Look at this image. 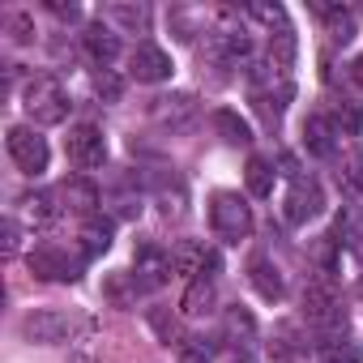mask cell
Returning a JSON list of instances; mask_svg holds the SVG:
<instances>
[{"mask_svg":"<svg viewBox=\"0 0 363 363\" xmlns=\"http://www.w3.org/2000/svg\"><path fill=\"white\" fill-rule=\"evenodd\" d=\"M48 9H52L56 18H69V22L77 18V5H65V0H48Z\"/></svg>","mask_w":363,"mask_h":363,"instance_id":"obj_34","label":"cell"},{"mask_svg":"<svg viewBox=\"0 0 363 363\" xmlns=\"http://www.w3.org/2000/svg\"><path fill=\"white\" fill-rule=\"evenodd\" d=\"M303 316H308L312 329H320L329 337H337V329L346 325V308H342V299L333 295V286L325 278H316V282L303 286Z\"/></svg>","mask_w":363,"mask_h":363,"instance_id":"obj_3","label":"cell"},{"mask_svg":"<svg viewBox=\"0 0 363 363\" xmlns=\"http://www.w3.org/2000/svg\"><path fill=\"white\" fill-rule=\"evenodd\" d=\"M22 107H26V116L35 120V124H60L65 116H69V94H65V86L56 82V77H30L26 82V94H22Z\"/></svg>","mask_w":363,"mask_h":363,"instance_id":"obj_1","label":"cell"},{"mask_svg":"<svg viewBox=\"0 0 363 363\" xmlns=\"http://www.w3.org/2000/svg\"><path fill=\"white\" fill-rule=\"evenodd\" d=\"M171 274H175V261H171L167 248H158V244H141V248L133 252V278H137L141 291H158Z\"/></svg>","mask_w":363,"mask_h":363,"instance_id":"obj_10","label":"cell"},{"mask_svg":"<svg viewBox=\"0 0 363 363\" xmlns=\"http://www.w3.org/2000/svg\"><path fill=\"white\" fill-rule=\"evenodd\" d=\"M244 179H248V193H252V197H274L278 171H274V162H269V158L252 154V158H248V167H244Z\"/></svg>","mask_w":363,"mask_h":363,"instance_id":"obj_20","label":"cell"},{"mask_svg":"<svg viewBox=\"0 0 363 363\" xmlns=\"http://www.w3.org/2000/svg\"><path fill=\"white\" fill-rule=\"evenodd\" d=\"M82 48H86V56L99 65V69H107L116 56H120V35H116V26L111 22H86V30H82Z\"/></svg>","mask_w":363,"mask_h":363,"instance_id":"obj_13","label":"cell"},{"mask_svg":"<svg viewBox=\"0 0 363 363\" xmlns=\"http://www.w3.org/2000/svg\"><path fill=\"white\" fill-rule=\"evenodd\" d=\"M363 350L350 337H325L320 342V363H359Z\"/></svg>","mask_w":363,"mask_h":363,"instance_id":"obj_27","label":"cell"},{"mask_svg":"<svg viewBox=\"0 0 363 363\" xmlns=\"http://www.w3.org/2000/svg\"><path fill=\"white\" fill-rule=\"evenodd\" d=\"M18 248H22V227L18 218H5V257H18Z\"/></svg>","mask_w":363,"mask_h":363,"instance_id":"obj_33","label":"cell"},{"mask_svg":"<svg viewBox=\"0 0 363 363\" xmlns=\"http://www.w3.org/2000/svg\"><path fill=\"white\" fill-rule=\"evenodd\" d=\"M325 210V193H320V179L316 175H295L291 179V189H286V197H282V218L286 223H312L316 214Z\"/></svg>","mask_w":363,"mask_h":363,"instance_id":"obj_5","label":"cell"},{"mask_svg":"<svg viewBox=\"0 0 363 363\" xmlns=\"http://www.w3.org/2000/svg\"><path fill=\"white\" fill-rule=\"evenodd\" d=\"M65 154H69V162H73L77 171H94V167H103V162H107V137H103V128H94V124H77V128H69V137H65Z\"/></svg>","mask_w":363,"mask_h":363,"instance_id":"obj_6","label":"cell"},{"mask_svg":"<svg viewBox=\"0 0 363 363\" xmlns=\"http://www.w3.org/2000/svg\"><path fill=\"white\" fill-rule=\"evenodd\" d=\"M171 261H175V274H189V278H214L223 269V257L206 240H179L171 248Z\"/></svg>","mask_w":363,"mask_h":363,"instance_id":"obj_7","label":"cell"},{"mask_svg":"<svg viewBox=\"0 0 363 363\" xmlns=\"http://www.w3.org/2000/svg\"><path fill=\"white\" fill-rule=\"evenodd\" d=\"M107 22L145 35V26H150V9H145V5H124V0H116V5H107Z\"/></svg>","mask_w":363,"mask_h":363,"instance_id":"obj_24","label":"cell"},{"mask_svg":"<svg viewBox=\"0 0 363 363\" xmlns=\"http://www.w3.org/2000/svg\"><path fill=\"white\" fill-rule=\"evenodd\" d=\"M150 116L162 124V128H189L193 124V116H197V99L193 94H184V90H175V94H158L154 103H150Z\"/></svg>","mask_w":363,"mask_h":363,"instance_id":"obj_12","label":"cell"},{"mask_svg":"<svg viewBox=\"0 0 363 363\" xmlns=\"http://www.w3.org/2000/svg\"><path fill=\"white\" fill-rule=\"evenodd\" d=\"M94 94L103 99V103H120V94H124V77L120 73H111V69H94Z\"/></svg>","mask_w":363,"mask_h":363,"instance_id":"obj_28","label":"cell"},{"mask_svg":"<svg viewBox=\"0 0 363 363\" xmlns=\"http://www.w3.org/2000/svg\"><path fill=\"white\" fill-rule=\"evenodd\" d=\"M82 261H86V257H69V252L56 248V244H39V248L30 252V269H35V278H43V282H77Z\"/></svg>","mask_w":363,"mask_h":363,"instance_id":"obj_8","label":"cell"},{"mask_svg":"<svg viewBox=\"0 0 363 363\" xmlns=\"http://www.w3.org/2000/svg\"><path fill=\"white\" fill-rule=\"evenodd\" d=\"M350 82H354V86L363 90V52H359V56L350 60Z\"/></svg>","mask_w":363,"mask_h":363,"instance_id":"obj_35","label":"cell"},{"mask_svg":"<svg viewBox=\"0 0 363 363\" xmlns=\"http://www.w3.org/2000/svg\"><path fill=\"white\" fill-rule=\"evenodd\" d=\"M128 69H133V77L137 82H145V86H158V82H167L171 77V56L158 48V43H137L133 48V56H128Z\"/></svg>","mask_w":363,"mask_h":363,"instance_id":"obj_11","label":"cell"},{"mask_svg":"<svg viewBox=\"0 0 363 363\" xmlns=\"http://www.w3.org/2000/svg\"><path fill=\"white\" fill-rule=\"evenodd\" d=\"M5 145H9V158L18 162L22 175H39V171H48V158H52L48 137H39L30 124H13V128L5 133Z\"/></svg>","mask_w":363,"mask_h":363,"instance_id":"obj_4","label":"cell"},{"mask_svg":"<svg viewBox=\"0 0 363 363\" xmlns=\"http://www.w3.org/2000/svg\"><path fill=\"white\" fill-rule=\"evenodd\" d=\"M329 120H333V128H337V137H354V133L363 128V116H359V111H354L350 103H342V107H337V111H333Z\"/></svg>","mask_w":363,"mask_h":363,"instance_id":"obj_30","label":"cell"},{"mask_svg":"<svg viewBox=\"0 0 363 363\" xmlns=\"http://www.w3.org/2000/svg\"><path fill=\"white\" fill-rule=\"evenodd\" d=\"M56 197L65 201V210H73V214H86V218L99 210V189L90 184L86 175H69L65 184H60V193H56Z\"/></svg>","mask_w":363,"mask_h":363,"instance_id":"obj_15","label":"cell"},{"mask_svg":"<svg viewBox=\"0 0 363 363\" xmlns=\"http://www.w3.org/2000/svg\"><path fill=\"white\" fill-rule=\"evenodd\" d=\"M214 359V346L201 342V337H184V346H179V363H210Z\"/></svg>","mask_w":363,"mask_h":363,"instance_id":"obj_31","label":"cell"},{"mask_svg":"<svg viewBox=\"0 0 363 363\" xmlns=\"http://www.w3.org/2000/svg\"><path fill=\"white\" fill-rule=\"evenodd\" d=\"M223 329H227L231 342H252V337H257V320L248 316V308H227Z\"/></svg>","mask_w":363,"mask_h":363,"instance_id":"obj_26","label":"cell"},{"mask_svg":"<svg viewBox=\"0 0 363 363\" xmlns=\"http://www.w3.org/2000/svg\"><path fill=\"white\" fill-rule=\"evenodd\" d=\"M333 240H337V248L363 257V214H359L354 206H342V210H337V218H333Z\"/></svg>","mask_w":363,"mask_h":363,"instance_id":"obj_17","label":"cell"},{"mask_svg":"<svg viewBox=\"0 0 363 363\" xmlns=\"http://www.w3.org/2000/svg\"><path fill=\"white\" fill-rule=\"evenodd\" d=\"M77 240H82V257H86V261H94V257H103V252L111 248V240H116V223H111V218H103V214H90V218L82 223Z\"/></svg>","mask_w":363,"mask_h":363,"instance_id":"obj_14","label":"cell"},{"mask_svg":"<svg viewBox=\"0 0 363 363\" xmlns=\"http://www.w3.org/2000/svg\"><path fill=\"white\" fill-rule=\"evenodd\" d=\"M303 150L312 158H329L337 150V128H333L329 116H308L303 120Z\"/></svg>","mask_w":363,"mask_h":363,"instance_id":"obj_16","label":"cell"},{"mask_svg":"<svg viewBox=\"0 0 363 363\" xmlns=\"http://www.w3.org/2000/svg\"><path fill=\"white\" fill-rule=\"evenodd\" d=\"M337 184H342L350 197H363V145L342 150V162H337Z\"/></svg>","mask_w":363,"mask_h":363,"instance_id":"obj_21","label":"cell"},{"mask_svg":"<svg viewBox=\"0 0 363 363\" xmlns=\"http://www.w3.org/2000/svg\"><path fill=\"white\" fill-rule=\"evenodd\" d=\"M231 363H248V359H231Z\"/></svg>","mask_w":363,"mask_h":363,"instance_id":"obj_36","label":"cell"},{"mask_svg":"<svg viewBox=\"0 0 363 363\" xmlns=\"http://www.w3.org/2000/svg\"><path fill=\"white\" fill-rule=\"evenodd\" d=\"M69 333H73V320L60 308H35L22 320V337L39 342V346H60V342H69Z\"/></svg>","mask_w":363,"mask_h":363,"instance_id":"obj_9","label":"cell"},{"mask_svg":"<svg viewBox=\"0 0 363 363\" xmlns=\"http://www.w3.org/2000/svg\"><path fill=\"white\" fill-rule=\"evenodd\" d=\"M248 278H252V286H257V295L261 299H269V303H278L282 299V274H278V265L269 261V257H252L248 261Z\"/></svg>","mask_w":363,"mask_h":363,"instance_id":"obj_18","label":"cell"},{"mask_svg":"<svg viewBox=\"0 0 363 363\" xmlns=\"http://www.w3.org/2000/svg\"><path fill=\"white\" fill-rule=\"evenodd\" d=\"M214 308V278H193L189 295H184V312L189 316H206Z\"/></svg>","mask_w":363,"mask_h":363,"instance_id":"obj_25","label":"cell"},{"mask_svg":"<svg viewBox=\"0 0 363 363\" xmlns=\"http://www.w3.org/2000/svg\"><path fill=\"white\" fill-rule=\"evenodd\" d=\"M5 26L13 30V39H18V43H30V35H35V26H30V18H26V13H5Z\"/></svg>","mask_w":363,"mask_h":363,"instance_id":"obj_32","label":"cell"},{"mask_svg":"<svg viewBox=\"0 0 363 363\" xmlns=\"http://www.w3.org/2000/svg\"><path fill=\"white\" fill-rule=\"evenodd\" d=\"M150 325H154V333H158L167 346H171V342H175V346H184V337H179V320H175V316H167L162 308H154V312H150Z\"/></svg>","mask_w":363,"mask_h":363,"instance_id":"obj_29","label":"cell"},{"mask_svg":"<svg viewBox=\"0 0 363 363\" xmlns=\"http://www.w3.org/2000/svg\"><path fill=\"white\" fill-rule=\"evenodd\" d=\"M56 201H60L56 193H26V197H22V210H26V218H30L35 227H48V223H56V214H60Z\"/></svg>","mask_w":363,"mask_h":363,"instance_id":"obj_22","label":"cell"},{"mask_svg":"<svg viewBox=\"0 0 363 363\" xmlns=\"http://www.w3.org/2000/svg\"><path fill=\"white\" fill-rule=\"evenodd\" d=\"M210 223L223 244H240L252 235V206L240 193H214L210 201Z\"/></svg>","mask_w":363,"mask_h":363,"instance_id":"obj_2","label":"cell"},{"mask_svg":"<svg viewBox=\"0 0 363 363\" xmlns=\"http://www.w3.org/2000/svg\"><path fill=\"white\" fill-rule=\"evenodd\" d=\"M210 124L218 128V137H223L227 145H252V128H248V120H244L240 111H231V107H218V111L210 116Z\"/></svg>","mask_w":363,"mask_h":363,"instance_id":"obj_19","label":"cell"},{"mask_svg":"<svg viewBox=\"0 0 363 363\" xmlns=\"http://www.w3.org/2000/svg\"><path fill=\"white\" fill-rule=\"evenodd\" d=\"M312 9L329 22L333 43H350V39H354V18H350V9H342V5H312Z\"/></svg>","mask_w":363,"mask_h":363,"instance_id":"obj_23","label":"cell"}]
</instances>
